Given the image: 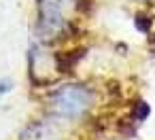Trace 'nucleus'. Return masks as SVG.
<instances>
[{"instance_id":"1","label":"nucleus","mask_w":155,"mask_h":140,"mask_svg":"<svg viewBox=\"0 0 155 140\" xmlns=\"http://www.w3.org/2000/svg\"><path fill=\"white\" fill-rule=\"evenodd\" d=\"M49 102L58 117L77 121L94 106V91L85 85H64L53 91Z\"/></svg>"},{"instance_id":"2","label":"nucleus","mask_w":155,"mask_h":140,"mask_svg":"<svg viewBox=\"0 0 155 140\" xmlns=\"http://www.w3.org/2000/svg\"><path fill=\"white\" fill-rule=\"evenodd\" d=\"M79 2L81 0H36V7H38L36 30H38V36L45 38V41L60 38V34H64L66 26H68L66 11L77 9Z\"/></svg>"},{"instance_id":"3","label":"nucleus","mask_w":155,"mask_h":140,"mask_svg":"<svg viewBox=\"0 0 155 140\" xmlns=\"http://www.w3.org/2000/svg\"><path fill=\"white\" fill-rule=\"evenodd\" d=\"M134 108H136V119H138V121H144V119L149 117V112H151V108H149L147 102H136Z\"/></svg>"},{"instance_id":"4","label":"nucleus","mask_w":155,"mask_h":140,"mask_svg":"<svg viewBox=\"0 0 155 140\" xmlns=\"http://www.w3.org/2000/svg\"><path fill=\"white\" fill-rule=\"evenodd\" d=\"M134 24H136V28H138L140 32H149V28H151V19H147V17H142V15H136Z\"/></svg>"},{"instance_id":"5","label":"nucleus","mask_w":155,"mask_h":140,"mask_svg":"<svg viewBox=\"0 0 155 140\" xmlns=\"http://www.w3.org/2000/svg\"><path fill=\"white\" fill-rule=\"evenodd\" d=\"M11 89H13L11 79H2V81H0V100H2L7 93H11Z\"/></svg>"},{"instance_id":"6","label":"nucleus","mask_w":155,"mask_h":140,"mask_svg":"<svg viewBox=\"0 0 155 140\" xmlns=\"http://www.w3.org/2000/svg\"><path fill=\"white\" fill-rule=\"evenodd\" d=\"M149 47H151V49H153V51H155V34H153V36H151V38H149Z\"/></svg>"}]
</instances>
